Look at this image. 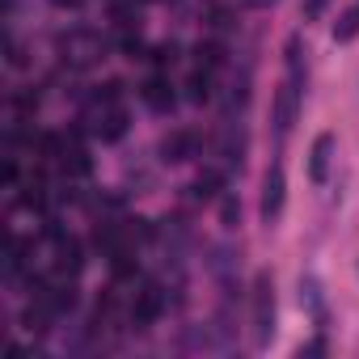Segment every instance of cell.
Returning a JSON list of instances; mask_svg holds the SVG:
<instances>
[{"instance_id": "5b68a950", "label": "cell", "mask_w": 359, "mask_h": 359, "mask_svg": "<svg viewBox=\"0 0 359 359\" xmlns=\"http://www.w3.org/2000/svg\"><path fill=\"white\" fill-rule=\"evenodd\" d=\"M283 199H287V177H283V165L275 161L262 173V220L266 224H275L283 216Z\"/></svg>"}, {"instance_id": "5bb4252c", "label": "cell", "mask_w": 359, "mask_h": 359, "mask_svg": "<svg viewBox=\"0 0 359 359\" xmlns=\"http://www.w3.org/2000/svg\"><path fill=\"white\" fill-rule=\"evenodd\" d=\"M216 191H220V173H199V182L191 187L195 199H216Z\"/></svg>"}, {"instance_id": "9c48e42d", "label": "cell", "mask_w": 359, "mask_h": 359, "mask_svg": "<svg viewBox=\"0 0 359 359\" xmlns=\"http://www.w3.org/2000/svg\"><path fill=\"white\" fill-rule=\"evenodd\" d=\"M140 97H144L148 110L169 114V110H173V85H169V76H148V81L140 85Z\"/></svg>"}, {"instance_id": "6da1fadb", "label": "cell", "mask_w": 359, "mask_h": 359, "mask_svg": "<svg viewBox=\"0 0 359 359\" xmlns=\"http://www.w3.org/2000/svg\"><path fill=\"white\" fill-rule=\"evenodd\" d=\"M250 325H254V346L266 351L271 338H275V279L271 271H258L254 275V292H250Z\"/></svg>"}, {"instance_id": "8992f818", "label": "cell", "mask_w": 359, "mask_h": 359, "mask_svg": "<svg viewBox=\"0 0 359 359\" xmlns=\"http://www.w3.org/2000/svg\"><path fill=\"white\" fill-rule=\"evenodd\" d=\"M161 313H165V287H161V283H144V287L131 296V321H135V325H152Z\"/></svg>"}, {"instance_id": "277c9868", "label": "cell", "mask_w": 359, "mask_h": 359, "mask_svg": "<svg viewBox=\"0 0 359 359\" xmlns=\"http://www.w3.org/2000/svg\"><path fill=\"white\" fill-rule=\"evenodd\" d=\"M81 266H85L81 241L68 237V233H51V275H55V279H76Z\"/></svg>"}, {"instance_id": "7c38bea8", "label": "cell", "mask_w": 359, "mask_h": 359, "mask_svg": "<svg viewBox=\"0 0 359 359\" xmlns=\"http://www.w3.org/2000/svg\"><path fill=\"white\" fill-rule=\"evenodd\" d=\"M187 97H191V102H208V97H212V72H208V68H195V72H191Z\"/></svg>"}, {"instance_id": "9a60e30c", "label": "cell", "mask_w": 359, "mask_h": 359, "mask_svg": "<svg viewBox=\"0 0 359 359\" xmlns=\"http://www.w3.org/2000/svg\"><path fill=\"white\" fill-rule=\"evenodd\" d=\"M220 220H224V229H237V220H241V203H237L233 195L220 199Z\"/></svg>"}, {"instance_id": "ac0fdd59", "label": "cell", "mask_w": 359, "mask_h": 359, "mask_svg": "<svg viewBox=\"0 0 359 359\" xmlns=\"http://www.w3.org/2000/svg\"><path fill=\"white\" fill-rule=\"evenodd\" d=\"M250 9H266V5H275V0H245Z\"/></svg>"}, {"instance_id": "4fadbf2b", "label": "cell", "mask_w": 359, "mask_h": 359, "mask_svg": "<svg viewBox=\"0 0 359 359\" xmlns=\"http://www.w3.org/2000/svg\"><path fill=\"white\" fill-rule=\"evenodd\" d=\"M195 55H199V68H208V72L224 64V47H220V43H199Z\"/></svg>"}, {"instance_id": "7a4b0ae2", "label": "cell", "mask_w": 359, "mask_h": 359, "mask_svg": "<svg viewBox=\"0 0 359 359\" xmlns=\"http://www.w3.org/2000/svg\"><path fill=\"white\" fill-rule=\"evenodd\" d=\"M60 55L72 68H93L97 60H106V39L93 34V30H72V34L60 39Z\"/></svg>"}, {"instance_id": "8fae6325", "label": "cell", "mask_w": 359, "mask_h": 359, "mask_svg": "<svg viewBox=\"0 0 359 359\" xmlns=\"http://www.w3.org/2000/svg\"><path fill=\"white\" fill-rule=\"evenodd\" d=\"M359 34V0H351V9L334 22V43H351Z\"/></svg>"}, {"instance_id": "d6986e66", "label": "cell", "mask_w": 359, "mask_h": 359, "mask_svg": "<svg viewBox=\"0 0 359 359\" xmlns=\"http://www.w3.org/2000/svg\"><path fill=\"white\" fill-rule=\"evenodd\" d=\"M55 5H60V9H76V5H81V0H55Z\"/></svg>"}, {"instance_id": "3957f363", "label": "cell", "mask_w": 359, "mask_h": 359, "mask_svg": "<svg viewBox=\"0 0 359 359\" xmlns=\"http://www.w3.org/2000/svg\"><path fill=\"white\" fill-rule=\"evenodd\" d=\"M300 93H304V81H296V76H287V72H283L279 93H275V131H279V135H287V131L296 127V114H300Z\"/></svg>"}, {"instance_id": "52a82bcc", "label": "cell", "mask_w": 359, "mask_h": 359, "mask_svg": "<svg viewBox=\"0 0 359 359\" xmlns=\"http://www.w3.org/2000/svg\"><path fill=\"white\" fill-rule=\"evenodd\" d=\"M330 161H334V135L321 131L309 148V182L313 187H325V177H330Z\"/></svg>"}, {"instance_id": "ba28073f", "label": "cell", "mask_w": 359, "mask_h": 359, "mask_svg": "<svg viewBox=\"0 0 359 359\" xmlns=\"http://www.w3.org/2000/svg\"><path fill=\"white\" fill-rule=\"evenodd\" d=\"M191 156H199V140H195V131H173V135H165V144H161V161L182 165V161H191Z\"/></svg>"}, {"instance_id": "e0dca14e", "label": "cell", "mask_w": 359, "mask_h": 359, "mask_svg": "<svg viewBox=\"0 0 359 359\" xmlns=\"http://www.w3.org/2000/svg\"><path fill=\"white\" fill-rule=\"evenodd\" d=\"M304 355H325V342L317 338V342H309V346H300V359H304Z\"/></svg>"}, {"instance_id": "30bf717a", "label": "cell", "mask_w": 359, "mask_h": 359, "mask_svg": "<svg viewBox=\"0 0 359 359\" xmlns=\"http://www.w3.org/2000/svg\"><path fill=\"white\" fill-rule=\"evenodd\" d=\"M300 304L317 317V325H325V304H321V283L309 275V279H300Z\"/></svg>"}, {"instance_id": "2e32d148", "label": "cell", "mask_w": 359, "mask_h": 359, "mask_svg": "<svg viewBox=\"0 0 359 359\" xmlns=\"http://www.w3.org/2000/svg\"><path fill=\"white\" fill-rule=\"evenodd\" d=\"M330 9V0H304V5H300V13H304V22H317L321 13Z\"/></svg>"}]
</instances>
